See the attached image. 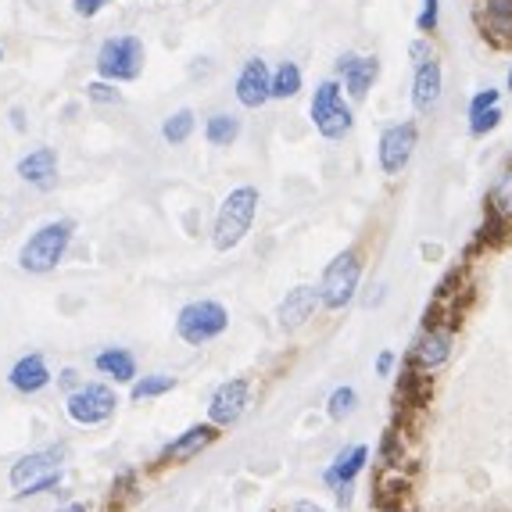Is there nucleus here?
Instances as JSON below:
<instances>
[{
	"label": "nucleus",
	"instance_id": "393cba45",
	"mask_svg": "<svg viewBox=\"0 0 512 512\" xmlns=\"http://www.w3.org/2000/svg\"><path fill=\"white\" fill-rule=\"evenodd\" d=\"M487 205H491V212H495L502 222H512V165L495 180L491 197H487Z\"/></svg>",
	"mask_w": 512,
	"mask_h": 512
},
{
	"label": "nucleus",
	"instance_id": "2eb2a0df",
	"mask_svg": "<svg viewBox=\"0 0 512 512\" xmlns=\"http://www.w3.org/2000/svg\"><path fill=\"white\" fill-rule=\"evenodd\" d=\"M319 287H308V283H301V287H294V291H287V298L280 301V326L287 333L301 330V326L308 323V319L319 312Z\"/></svg>",
	"mask_w": 512,
	"mask_h": 512
},
{
	"label": "nucleus",
	"instance_id": "f3484780",
	"mask_svg": "<svg viewBox=\"0 0 512 512\" xmlns=\"http://www.w3.org/2000/svg\"><path fill=\"white\" fill-rule=\"evenodd\" d=\"M18 176L36 190H54L58 183V151L54 147H36L18 162Z\"/></svg>",
	"mask_w": 512,
	"mask_h": 512
},
{
	"label": "nucleus",
	"instance_id": "cd10ccee",
	"mask_svg": "<svg viewBox=\"0 0 512 512\" xmlns=\"http://www.w3.org/2000/svg\"><path fill=\"white\" fill-rule=\"evenodd\" d=\"M502 119H505L502 104L480 111V115H470V137H487V133H495V129L502 126Z\"/></svg>",
	"mask_w": 512,
	"mask_h": 512
},
{
	"label": "nucleus",
	"instance_id": "c9c22d12",
	"mask_svg": "<svg viewBox=\"0 0 512 512\" xmlns=\"http://www.w3.org/2000/svg\"><path fill=\"white\" fill-rule=\"evenodd\" d=\"M58 380H61V387H76L79 384V373H76V369H65Z\"/></svg>",
	"mask_w": 512,
	"mask_h": 512
},
{
	"label": "nucleus",
	"instance_id": "7c9ffc66",
	"mask_svg": "<svg viewBox=\"0 0 512 512\" xmlns=\"http://www.w3.org/2000/svg\"><path fill=\"white\" fill-rule=\"evenodd\" d=\"M495 104H502V90L487 86V90H477V94L470 97V108H466V115H480V111L495 108Z\"/></svg>",
	"mask_w": 512,
	"mask_h": 512
},
{
	"label": "nucleus",
	"instance_id": "6e6552de",
	"mask_svg": "<svg viewBox=\"0 0 512 512\" xmlns=\"http://www.w3.org/2000/svg\"><path fill=\"white\" fill-rule=\"evenodd\" d=\"M452 351H455V330L452 326L427 323V330L419 333L416 344H412V351H409V366L423 376H434L452 362Z\"/></svg>",
	"mask_w": 512,
	"mask_h": 512
},
{
	"label": "nucleus",
	"instance_id": "39448f33",
	"mask_svg": "<svg viewBox=\"0 0 512 512\" xmlns=\"http://www.w3.org/2000/svg\"><path fill=\"white\" fill-rule=\"evenodd\" d=\"M144 40L140 36H111L97 51V76L108 83H133L144 72Z\"/></svg>",
	"mask_w": 512,
	"mask_h": 512
},
{
	"label": "nucleus",
	"instance_id": "72a5a7b5",
	"mask_svg": "<svg viewBox=\"0 0 512 512\" xmlns=\"http://www.w3.org/2000/svg\"><path fill=\"white\" fill-rule=\"evenodd\" d=\"M394 369H398V355L391 348H384L376 355V376H394Z\"/></svg>",
	"mask_w": 512,
	"mask_h": 512
},
{
	"label": "nucleus",
	"instance_id": "a878e982",
	"mask_svg": "<svg viewBox=\"0 0 512 512\" xmlns=\"http://www.w3.org/2000/svg\"><path fill=\"white\" fill-rule=\"evenodd\" d=\"M176 387V376L169 373H151L144 380H133V402H147V398H162Z\"/></svg>",
	"mask_w": 512,
	"mask_h": 512
},
{
	"label": "nucleus",
	"instance_id": "dca6fc26",
	"mask_svg": "<svg viewBox=\"0 0 512 512\" xmlns=\"http://www.w3.org/2000/svg\"><path fill=\"white\" fill-rule=\"evenodd\" d=\"M219 437V427L215 423H194V427L183 430L176 441H169L162 448V462H190L194 455H201L208 444Z\"/></svg>",
	"mask_w": 512,
	"mask_h": 512
},
{
	"label": "nucleus",
	"instance_id": "4be33fe9",
	"mask_svg": "<svg viewBox=\"0 0 512 512\" xmlns=\"http://www.w3.org/2000/svg\"><path fill=\"white\" fill-rule=\"evenodd\" d=\"M240 137V119L237 115H226V111H219V115H212V119L205 122V140L212 147H233Z\"/></svg>",
	"mask_w": 512,
	"mask_h": 512
},
{
	"label": "nucleus",
	"instance_id": "0eeeda50",
	"mask_svg": "<svg viewBox=\"0 0 512 512\" xmlns=\"http://www.w3.org/2000/svg\"><path fill=\"white\" fill-rule=\"evenodd\" d=\"M226 326H230V312H226L222 301H212V298L190 301V305L180 308V316H176V333H180L187 344H194V348L222 337Z\"/></svg>",
	"mask_w": 512,
	"mask_h": 512
},
{
	"label": "nucleus",
	"instance_id": "aec40b11",
	"mask_svg": "<svg viewBox=\"0 0 512 512\" xmlns=\"http://www.w3.org/2000/svg\"><path fill=\"white\" fill-rule=\"evenodd\" d=\"M480 26L495 43H512V0H484Z\"/></svg>",
	"mask_w": 512,
	"mask_h": 512
},
{
	"label": "nucleus",
	"instance_id": "2f4dec72",
	"mask_svg": "<svg viewBox=\"0 0 512 512\" xmlns=\"http://www.w3.org/2000/svg\"><path fill=\"white\" fill-rule=\"evenodd\" d=\"M409 58H412V65H419V61L434 58V47H430V36H419V40H412V43H409Z\"/></svg>",
	"mask_w": 512,
	"mask_h": 512
},
{
	"label": "nucleus",
	"instance_id": "ea45409f",
	"mask_svg": "<svg viewBox=\"0 0 512 512\" xmlns=\"http://www.w3.org/2000/svg\"><path fill=\"white\" fill-rule=\"evenodd\" d=\"M0 61H4V51H0Z\"/></svg>",
	"mask_w": 512,
	"mask_h": 512
},
{
	"label": "nucleus",
	"instance_id": "58836bf2",
	"mask_svg": "<svg viewBox=\"0 0 512 512\" xmlns=\"http://www.w3.org/2000/svg\"><path fill=\"white\" fill-rule=\"evenodd\" d=\"M505 90L512 94V65H509V76H505Z\"/></svg>",
	"mask_w": 512,
	"mask_h": 512
},
{
	"label": "nucleus",
	"instance_id": "c85d7f7f",
	"mask_svg": "<svg viewBox=\"0 0 512 512\" xmlns=\"http://www.w3.org/2000/svg\"><path fill=\"white\" fill-rule=\"evenodd\" d=\"M437 22H441V0H423V8L416 15V29L423 36H430L437 29Z\"/></svg>",
	"mask_w": 512,
	"mask_h": 512
},
{
	"label": "nucleus",
	"instance_id": "f704fd0d",
	"mask_svg": "<svg viewBox=\"0 0 512 512\" xmlns=\"http://www.w3.org/2000/svg\"><path fill=\"white\" fill-rule=\"evenodd\" d=\"M287 512H326L323 505H316V502H294Z\"/></svg>",
	"mask_w": 512,
	"mask_h": 512
},
{
	"label": "nucleus",
	"instance_id": "9d476101",
	"mask_svg": "<svg viewBox=\"0 0 512 512\" xmlns=\"http://www.w3.org/2000/svg\"><path fill=\"white\" fill-rule=\"evenodd\" d=\"M115 405H119V398H115V391L108 384H83L69 394L65 409H69L72 423H79V427H97V423L115 416Z\"/></svg>",
	"mask_w": 512,
	"mask_h": 512
},
{
	"label": "nucleus",
	"instance_id": "b1692460",
	"mask_svg": "<svg viewBox=\"0 0 512 512\" xmlns=\"http://www.w3.org/2000/svg\"><path fill=\"white\" fill-rule=\"evenodd\" d=\"M301 94V69L294 61H283L273 72V101H291Z\"/></svg>",
	"mask_w": 512,
	"mask_h": 512
},
{
	"label": "nucleus",
	"instance_id": "7ed1b4c3",
	"mask_svg": "<svg viewBox=\"0 0 512 512\" xmlns=\"http://www.w3.org/2000/svg\"><path fill=\"white\" fill-rule=\"evenodd\" d=\"M72 233H76V226H72L69 219L40 226V230L22 244V251H18V265H22L26 273H51V269H58V262L65 258V251H69V244H72Z\"/></svg>",
	"mask_w": 512,
	"mask_h": 512
},
{
	"label": "nucleus",
	"instance_id": "f257e3e1",
	"mask_svg": "<svg viewBox=\"0 0 512 512\" xmlns=\"http://www.w3.org/2000/svg\"><path fill=\"white\" fill-rule=\"evenodd\" d=\"M258 215V187L244 183L233 187L230 194L222 197L219 215H215V251H233L240 240L251 233V222Z\"/></svg>",
	"mask_w": 512,
	"mask_h": 512
},
{
	"label": "nucleus",
	"instance_id": "412c9836",
	"mask_svg": "<svg viewBox=\"0 0 512 512\" xmlns=\"http://www.w3.org/2000/svg\"><path fill=\"white\" fill-rule=\"evenodd\" d=\"M97 373L111 376L115 384H133L137 380V359L126 348H108L97 355Z\"/></svg>",
	"mask_w": 512,
	"mask_h": 512
},
{
	"label": "nucleus",
	"instance_id": "4468645a",
	"mask_svg": "<svg viewBox=\"0 0 512 512\" xmlns=\"http://www.w3.org/2000/svg\"><path fill=\"white\" fill-rule=\"evenodd\" d=\"M441 90H444V69L434 54V58L416 65V76H412V108L419 115H430L441 104Z\"/></svg>",
	"mask_w": 512,
	"mask_h": 512
},
{
	"label": "nucleus",
	"instance_id": "1a4fd4ad",
	"mask_svg": "<svg viewBox=\"0 0 512 512\" xmlns=\"http://www.w3.org/2000/svg\"><path fill=\"white\" fill-rule=\"evenodd\" d=\"M419 147V126L416 122H394L380 133V147H376V162L384 176H402L409 169L412 154Z\"/></svg>",
	"mask_w": 512,
	"mask_h": 512
},
{
	"label": "nucleus",
	"instance_id": "20e7f679",
	"mask_svg": "<svg viewBox=\"0 0 512 512\" xmlns=\"http://www.w3.org/2000/svg\"><path fill=\"white\" fill-rule=\"evenodd\" d=\"M362 283V258L359 251H341L330 265L323 269V280H319V305L326 312H341L355 301Z\"/></svg>",
	"mask_w": 512,
	"mask_h": 512
},
{
	"label": "nucleus",
	"instance_id": "bb28decb",
	"mask_svg": "<svg viewBox=\"0 0 512 512\" xmlns=\"http://www.w3.org/2000/svg\"><path fill=\"white\" fill-rule=\"evenodd\" d=\"M355 405H359V394H355V387H337V391L330 394V402H326V412H330V419H348L351 412H355Z\"/></svg>",
	"mask_w": 512,
	"mask_h": 512
},
{
	"label": "nucleus",
	"instance_id": "a211bd4d",
	"mask_svg": "<svg viewBox=\"0 0 512 512\" xmlns=\"http://www.w3.org/2000/svg\"><path fill=\"white\" fill-rule=\"evenodd\" d=\"M366 462H369L366 444H348V448L333 455V462L326 466V473H323L326 487H333V491H337V487H344V484H355V477L366 470Z\"/></svg>",
	"mask_w": 512,
	"mask_h": 512
},
{
	"label": "nucleus",
	"instance_id": "4c0bfd02",
	"mask_svg": "<svg viewBox=\"0 0 512 512\" xmlns=\"http://www.w3.org/2000/svg\"><path fill=\"white\" fill-rule=\"evenodd\" d=\"M58 512H86V505H79V502H72V505H65V509H58Z\"/></svg>",
	"mask_w": 512,
	"mask_h": 512
},
{
	"label": "nucleus",
	"instance_id": "e433bc0d",
	"mask_svg": "<svg viewBox=\"0 0 512 512\" xmlns=\"http://www.w3.org/2000/svg\"><path fill=\"white\" fill-rule=\"evenodd\" d=\"M11 122H15V129H22V126H26V122H22V111H11Z\"/></svg>",
	"mask_w": 512,
	"mask_h": 512
},
{
	"label": "nucleus",
	"instance_id": "f03ea898",
	"mask_svg": "<svg viewBox=\"0 0 512 512\" xmlns=\"http://www.w3.org/2000/svg\"><path fill=\"white\" fill-rule=\"evenodd\" d=\"M308 115H312V126L319 129L323 140H344L355 129V111L344 101L341 79H323L316 86L312 104H308Z\"/></svg>",
	"mask_w": 512,
	"mask_h": 512
},
{
	"label": "nucleus",
	"instance_id": "c756f323",
	"mask_svg": "<svg viewBox=\"0 0 512 512\" xmlns=\"http://www.w3.org/2000/svg\"><path fill=\"white\" fill-rule=\"evenodd\" d=\"M86 97L97 101V104H119L122 101V94L115 90V83H108V79H97V83L86 86Z\"/></svg>",
	"mask_w": 512,
	"mask_h": 512
},
{
	"label": "nucleus",
	"instance_id": "473e14b6",
	"mask_svg": "<svg viewBox=\"0 0 512 512\" xmlns=\"http://www.w3.org/2000/svg\"><path fill=\"white\" fill-rule=\"evenodd\" d=\"M108 4H115V0H72V8H76L79 18H94L101 8H108Z\"/></svg>",
	"mask_w": 512,
	"mask_h": 512
},
{
	"label": "nucleus",
	"instance_id": "f8f14e48",
	"mask_svg": "<svg viewBox=\"0 0 512 512\" xmlns=\"http://www.w3.org/2000/svg\"><path fill=\"white\" fill-rule=\"evenodd\" d=\"M337 76H341V86L348 90L351 101L359 104V101H366L373 83L380 79V58H376V54H341Z\"/></svg>",
	"mask_w": 512,
	"mask_h": 512
},
{
	"label": "nucleus",
	"instance_id": "ddd939ff",
	"mask_svg": "<svg viewBox=\"0 0 512 512\" xmlns=\"http://www.w3.org/2000/svg\"><path fill=\"white\" fill-rule=\"evenodd\" d=\"M233 94H237V101L244 104V108H251V111L265 108V104L273 101V72H269V65H265L262 58L244 61Z\"/></svg>",
	"mask_w": 512,
	"mask_h": 512
},
{
	"label": "nucleus",
	"instance_id": "423d86ee",
	"mask_svg": "<svg viewBox=\"0 0 512 512\" xmlns=\"http://www.w3.org/2000/svg\"><path fill=\"white\" fill-rule=\"evenodd\" d=\"M61 459H65V448H43L26 459H18L11 466V487L18 491V498L26 495H43L51 487L61 484Z\"/></svg>",
	"mask_w": 512,
	"mask_h": 512
},
{
	"label": "nucleus",
	"instance_id": "5701e85b",
	"mask_svg": "<svg viewBox=\"0 0 512 512\" xmlns=\"http://www.w3.org/2000/svg\"><path fill=\"white\" fill-rule=\"evenodd\" d=\"M194 126H197V119H194V111H190V108L172 111L169 119L162 122V137H165V144H172V147L187 144V140L194 137Z\"/></svg>",
	"mask_w": 512,
	"mask_h": 512
},
{
	"label": "nucleus",
	"instance_id": "6ab92c4d",
	"mask_svg": "<svg viewBox=\"0 0 512 512\" xmlns=\"http://www.w3.org/2000/svg\"><path fill=\"white\" fill-rule=\"evenodd\" d=\"M8 380L18 394H40L43 387L51 384V369H47V359H43L40 351H33V355H22V359L11 366Z\"/></svg>",
	"mask_w": 512,
	"mask_h": 512
},
{
	"label": "nucleus",
	"instance_id": "9b49d317",
	"mask_svg": "<svg viewBox=\"0 0 512 512\" xmlns=\"http://www.w3.org/2000/svg\"><path fill=\"white\" fill-rule=\"evenodd\" d=\"M251 405V384L248 380H226V384L215 387L212 402H208V423L215 427H233L240 423V416L248 412Z\"/></svg>",
	"mask_w": 512,
	"mask_h": 512
}]
</instances>
